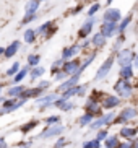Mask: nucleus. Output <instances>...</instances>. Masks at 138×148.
Segmentation results:
<instances>
[{"label":"nucleus","instance_id":"nucleus-1","mask_svg":"<svg viewBox=\"0 0 138 148\" xmlns=\"http://www.w3.org/2000/svg\"><path fill=\"white\" fill-rule=\"evenodd\" d=\"M114 90H115V93L120 98H130L132 96V93H133V88L130 86V83H128V80H124V78H120L119 82L115 83V86H114Z\"/></svg>","mask_w":138,"mask_h":148},{"label":"nucleus","instance_id":"nucleus-2","mask_svg":"<svg viewBox=\"0 0 138 148\" xmlns=\"http://www.w3.org/2000/svg\"><path fill=\"white\" fill-rule=\"evenodd\" d=\"M135 56H137V54H133L132 49H120V51L117 52L115 59H117V62H119V65L124 67V65H132Z\"/></svg>","mask_w":138,"mask_h":148},{"label":"nucleus","instance_id":"nucleus-3","mask_svg":"<svg viewBox=\"0 0 138 148\" xmlns=\"http://www.w3.org/2000/svg\"><path fill=\"white\" fill-rule=\"evenodd\" d=\"M99 33L106 39H111L115 34H119V25L117 23H111V21H102V25L99 26Z\"/></svg>","mask_w":138,"mask_h":148},{"label":"nucleus","instance_id":"nucleus-4","mask_svg":"<svg viewBox=\"0 0 138 148\" xmlns=\"http://www.w3.org/2000/svg\"><path fill=\"white\" fill-rule=\"evenodd\" d=\"M114 60H115V57H114V56L107 57V59L104 60V64L99 67V69H98V72H96V80H102V78H106V77H107L109 72L112 70Z\"/></svg>","mask_w":138,"mask_h":148},{"label":"nucleus","instance_id":"nucleus-5","mask_svg":"<svg viewBox=\"0 0 138 148\" xmlns=\"http://www.w3.org/2000/svg\"><path fill=\"white\" fill-rule=\"evenodd\" d=\"M80 67H81L80 60H78V59H72V60H65L62 70H64L68 77H72V75H80L78 73V72H80Z\"/></svg>","mask_w":138,"mask_h":148},{"label":"nucleus","instance_id":"nucleus-6","mask_svg":"<svg viewBox=\"0 0 138 148\" xmlns=\"http://www.w3.org/2000/svg\"><path fill=\"white\" fill-rule=\"evenodd\" d=\"M104 21H111V23H119L122 20V12L119 8H114V7H109L102 15Z\"/></svg>","mask_w":138,"mask_h":148},{"label":"nucleus","instance_id":"nucleus-7","mask_svg":"<svg viewBox=\"0 0 138 148\" xmlns=\"http://www.w3.org/2000/svg\"><path fill=\"white\" fill-rule=\"evenodd\" d=\"M94 25H96V18L94 16H88V20L83 23L81 28H80V31H78V36H80L81 39H86V36L93 31Z\"/></svg>","mask_w":138,"mask_h":148},{"label":"nucleus","instance_id":"nucleus-8","mask_svg":"<svg viewBox=\"0 0 138 148\" xmlns=\"http://www.w3.org/2000/svg\"><path fill=\"white\" fill-rule=\"evenodd\" d=\"M81 47H80V44H72L68 47H65L62 51V59L64 60H72V59H77V56L80 54Z\"/></svg>","mask_w":138,"mask_h":148},{"label":"nucleus","instance_id":"nucleus-9","mask_svg":"<svg viewBox=\"0 0 138 148\" xmlns=\"http://www.w3.org/2000/svg\"><path fill=\"white\" fill-rule=\"evenodd\" d=\"M36 33H38L39 36H44L46 39H49L54 33H55V28H54V21H46L42 23L41 26L36 29Z\"/></svg>","mask_w":138,"mask_h":148},{"label":"nucleus","instance_id":"nucleus-10","mask_svg":"<svg viewBox=\"0 0 138 148\" xmlns=\"http://www.w3.org/2000/svg\"><path fill=\"white\" fill-rule=\"evenodd\" d=\"M64 132V127L60 124H54V125H49L42 134L39 135V138H51V137H57Z\"/></svg>","mask_w":138,"mask_h":148},{"label":"nucleus","instance_id":"nucleus-11","mask_svg":"<svg viewBox=\"0 0 138 148\" xmlns=\"http://www.w3.org/2000/svg\"><path fill=\"white\" fill-rule=\"evenodd\" d=\"M78 80H80V75H72V77H68V80H65L64 83H60L59 85V88H57V93L59 91H67V90H70V88H75L78 85Z\"/></svg>","mask_w":138,"mask_h":148},{"label":"nucleus","instance_id":"nucleus-12","mask_svg":"<svg viewBox=\"0 0 138 148\" xmlns=\"http://www.w3.org/2000/svg\"><path fill=\"white\" fill-rule=\"evenodd\" d=\"M137 114H138V111L135 108H125L120 112V119H117V122L124 124V122H127V121H132V119L137 117Z\"/></svg>","mask_w":138,"mask_h":148},{"label":"nucleus","instance_id":"nucleus-13","mask_svg":"<svg viewBox=\"0 0 138 148\" xmlns=\"http://www.w3.org/2000/svg\"><path fill=\"white\" fill-rule=\"evenodd\" d=\"M20 47H21V42L18 39H15V41H12V42L5 47V57L7 59H12L15 54H18V51H20Z\"/></svg>","mask_w":138,"mask_h":148},{"label":"nucleus","instance_id":"nucleus-14","mask_svg":"<svg viewBox=\"0 0 138 148\" xmlns=\"http://www.w3.org/2000/svg\"><path fill=\"white\" fill-rule=\"evenodd\" d=\"M54 106H55V108H59V109H62V111H65V112H67V111H72V109H75L77 108V104H75V103H72V101H64V99H57L55 103H54Z\"/></svg>","mask_w":138,"mask_h":148},{"label":"nucleus","instance_id":"nucleus-15","mask_svg":"<svg viewBox=\"0 0 138 148\" xmlns=\"http://www.w3.org/2000/svg\"><path fill=\"white\" fill-rule=\"evenodd\" d=\"M106 38H104L102 34H101L99 31H98V33H94V34H93V38H91V46H93V47H102L104 44H106Z\"/></svg>","mask_w":138,"mask_h":148},{"label":"nucleus","instance_id":"nucleus-16","mask_svg":"<svg viewBox=\"0 0 138 148\" xmlns=\"http://www.w3.org/2000/svg\"><path fill=\"white\" fill-rule=\"evenodd\" d=\"M119 98L117 96H104V101H102V108L106 109H114L115 106H119Z\"/></svg>","mask_w":138,"mask_h":148},{"label":"nucleus","instance_id":"nucleus-17","mask_svg":"<svg viewBox=\"0 0 138 148\" xmlns=\"http://www.w3.org/2000/svg\"><path fill=\"white\" fill-rule=\"evenodd\" d=\"M36 36H38L36 29H33V28H28V29H25V34H23V41H25L26 44H33V42L36 41Z\"/></svg>","mask_w":138,"mask_h":148},{"label":"nucleus","instance_id":"nucleus-18","mask_svg":"<svg viewBox=\"0 0 138 148\" xmlns=\"http://www.w3.org/2000/svg\"><path fill=\"white\" fill-rule=\"evenodd\" d=\"M86 111L89 114H93V116H98V114L101 112V106H99V103H96L94 99H89L86 103Z\"/></svg>","mask_w":138,"mask_h":148},{"label":"nucleus","instance_id":"nucleus-19","mask_svg":"<svg viewBox=\"0 0 138 148\" xmlns=\"http://www.w3.org/2000/svg\"><path fill=\"white\" fill-rule=\"evenodd\" d=\"M55 101H57L55 99V95H47V96H41V98L38 99V104L41 106V108H44V106L47 108L51 103H55Z\"/></svg>","mask_w":138,"mask_h":148},{"label":"nucleus","instance_id":"nucleus-20","mask_svg":"<svg viewBox=\"0 0 138 148\" xmlns=\"http://www.w3.org/2000/svg\"><path fill=\"white\" fill-rule=\"evenodd\" d=\"M39 2L38 0H28L26 2V5H25V12L26 13H36L38 12V8H39Z\"/></svg>","mask_w":138,"mask_h":148},{"label":"nucleus","instance_id":"nucleus-21","mask_svg":"<svg viewBox=\"0 0 138 148\" xmlns=\"http://www.w3.org/2000/svg\"><path fill=\"white\" fill-rule=\"evenodd\" d=\"M26 91V88L21 86V85H16V86H13L8 90V96L10 98H18V96H23V93Z\"/></svg>","mask_w":138,"mask_h":148},{"label":"nucleus","instance_id":"nucleus-22","mask_svg":"<svg viewBox=\"0 0 138 148\" xmlns=\"http://www.w3.org/2000/svg\"><path fill=\"white\" fill-rule=\"evenodd\" d=\"M133 77V67L132 65H124L120 69V78L124 80H130Z\"/></svg>","mask_w":138,"mask_h":148},{"label":"nucleus","instance_id":"nucleus-23","mask_svg":"<svg viewBox=\"0 0 138 148\" xmlns=\"http://www.w3.org/2000/svg\"><path fill=\"white\" fill-rule=\"evenodd\" d=\"M104 125H109L106 116H102V117H99L98 121H93V122L89 124V127L93 129V130H98V129H101V127H104Z\"/></svg>","mask_w":138,"mask_h":148},{"label":"nucleus","instance_id":"nucleus-24","mask_svg":"<svg viewBox=\"0 0 138 148\" xmlns=\"http://www.w3.org/2000/svg\"><path fill=\"white\" fill-rule=\"evenodd\" d=\"M46 73V69L44 67H33L31 69V72H29V75H31V80H36V78H39V77H42V75Z\"/></svg>","mask_w":138,"mask_h":148},{"label":"nucleus","instance_id":"nucleus-25","mask_svg":"<svg viewBox=\"0 0 138 148\" xmlns=\"http://www.w3.org/2000/svg\"><path fill=\"white\" fill-rule=\"evenodd\" d=\"M120 135L124 138H133L137 137V129H132V127H124L120 130Z\"/></svg>","mask_w":138,"mask_h":148},{"label":"nucleus","instance_id":"nucleus-26","mask_svg":"<svg viewBox=\"0 0 138 148\" xmlns=\"http://www.w3.org/2000/svg\"><path fill=\"white\" fill-rule=\"evenodd\" d=\"M132 23V16H125L124 20H120V25H119V34H124L127 31V28H128V25Z\"/></svg>","mask_w":138,"mask_h":148},{"label":"nucleus","instance_id":"nucleus-27","mask_svg":"<svg viewBox=\"0 0 138 148\" xmlns=\"http://www.w3.org/2000/svg\"><path fill=\"white\" fill-rule=\"evenodd\" d=\"M39 62H41V56H38V54H29L28 56V65L33 69V67H38Z\"/></svg>","mask_w":138,"mask_h":148},{"label":"nucleus","instance_id":"nucleus-28","mask_svg":"<svg viewBox=\"0 0 138 148\" xmlns=\"http://www.w3.org/2000/svg\"><path fill=\"white\" fill-rule=\"evenodd\" d=\"M117 145H119V138L115 135H111L106 138V148H117Z\"/></svg>","mask_w":138,"mask_h":148},{"label":"nucleus","instance_id":"nucleus-29","mask_svg":"<svg viewBox=\"0 0 138 148\" xmlns=\"http://www.w3.org/2000/svg\"><path fill=\"white\" fill-rule=\"evenodd\" d=\"M28 67H29V65H28ZM28 67L21 69V70H20V72L16 73V75H15V78H13V83H16V85H20V82H21V80L26 77V73H28Z\"/></svg>","mask_w":138,"mask_h":148},{"label":"nucleus","instance_id":"nucleus-30","mask_svg":"<svg viewBox=\"0 0 138 148\" xmlns=\"http://www.w3.org/2000/svg\"><path fill=\"white\" fill-rule=\"evenodd\" d=\"M93 117H94V116H93V114H85V116H81V117H80V125H89L91 122H93Z\"/></svg>","mask_w":138,"mask_h":148},{"label":"nucleus","instance_id":"nucleus-31","mask_svg":"<svg viewBox=\"0 0 138 148\" xmlns=\"http://www.w3.org/2000/svg\"><path fill=\"white\" fill-rule=\"evenodd\" d=\"M99 10H101V3H98V2H94V3H93V5L89 7V8H88L86 15H88V16H94V15L98 13Z\"/></svg>","mask_w":138,"mask_h":148},{"label":"nucleus","instance_id":"nucleus-32","mask_svg":"<svg viewBox=\"0 0 138 148\" xmlns=\"http://www.w3.org/2000/svg\"><path fill=\"white\" fill-rule=\"evenodd\" d=\"M64 64H65V60L62 59V57H60V59H57V60L54 62V64H52V73H57L59 70H62Z\"/></svg>","mask_w":138,"mask_h":148},{"label":"nucleus","instance_id":"nucleus-33","mask_svg":"<svg viewBox=\"0 0 138 148\" xmlns=\"http://www.w3.org/2000/svg\"><path fill=\"white\" fill-rule=\"evenodd\" d=\"M94 57H96V54H94V52H91L89 56H88V59H86V60H85V62L81 64V67H80V72H78V73H81V72H83L85 69H88V65H89L91 62L94 60Z\"/></svg>","mask_w":138,"mask_h":148},{"label":"nucleus","instance_id":"nucleus-34","mask_svg":"<svg viewBox=\"0 0 138 148\" xmlns=\"http://www.w3.org/2000/svg\"><path fill=\"white\" fill-rule=\"evenodd\" d=\"M75 95H77V86H75V88H70V90H67V91H64V95H62L60 99L67 101V99H70L72 96H75Z\"/></svg>","mask_w":138,"mask_h":148},{"label":"nucleus","instance_id":"nucleus-35","mask_svg":"<svg viewBox=\"0 0 138 148\" xmlns=\"http://www.w3.org/2000/svg\"><path fill=\"white\" fill-rule=\"evenodd\" d=\"M36 18H38V15H36V13H26L25 16H23V20H21V25H28V23L34 21Z\"/></svg>","mask_w":138,"mask_h":148},{"label":"nucleus","instance_id":"nucleus-36","mask_svg":"<svg viewBox=\"0 0 138 148\" xmlns=\"http://www.w3.org/2000/svg\"><path fill=\"white\" fill-rule=\"evenodd\" d=\"M99 147H101V142L98 138L91 140V142H85V143H83V148H99Z\"/></svg>","mask_w":138,"mask_h":148},{"label":"nucleus","instance_id":"nucleus-37","mask_svg":"<svg viewBox=\"0 0 138 148\" xmlns=\"http://www.w3.org/2000/svg\"><path fill=\"white\" fill-rule=\"evenodd\" d=\"M124 42H125V34H119V38H117L115 44H114V51H119V49L124 46Z\"/></svg>","mask_w":138,"mask_h":148},{"label":"nucleus","instance_id":"nucleus-38","mask_svg":"<svg viewBox=\"0 0 138 148\" xmlns=\"http://www.w3.org/2000/svg\"><path fill=\"white\" fill-rule=\"evenodd\" d=\"M20 67H21V65H20V62H15V64L7 70V75H16L18 72H20Z\"/></svg>","mask_w":138,"mask_h":148},{"label":"nucleus","instance_id":"nucleus-39","mask_svg":"<svg viewBox=\"0 0 138 148\" xmlns=\"http://www.w3.org/2000/svg\"><path fill=\"white\" fill-rule=\"evenodd\" d=\"M36 124H38L36 121H31V122H28L26 125H23V127H21V132H23V134H26L28 130H31V129H34V125H36Z\"/></svg>","mask_w":138,"mask_h":148},{"label":"nucleus","instance_id":"nucleus-40","mask_svg":"<svg viewBox=\"0 0 138 148\" xmlns=\"http://www.w3.org/2000/svg\"><path fill=\"white\" fill-rule=\"evenodd\" d=\"M59 121H60L59 116H51V117L46 119V124H47V125H54V124H59Z\"/></svg>","mask_w":138,"mask_h":148},{"label":"nucleus","instance_id":"nucleus-41","mask_svg":"<svg viewBox=\"0 0 138 148\" xmlns=\"http://www.w3.org/2000/svg\"><path fill=\"white\" fill-rule=\"evenodd\" d=\"M86 90H88L86 85H77V95H78V96H85Z\"/></svg>","mask_w":138,"mask_h":148},{"label":"nucleus","instance_id":"nucleus-42","mask_svg":"<svg viewBox=\"0 0 138 148\" xmlns=\"http://www.w3.org/2000/svg\"><path fill=\"white\" fill-rule=\"evenodd\" d=\"M54 77H55V80H57V82H62V80H64V78H67L68 75L65 73L64 70H59L57 73H54Z\"/></svg>","mask_w":138,"mask_h":148},{"label":"nucleus","instance_id":"nucleus-43","mask_svg":"<svg viewBox=\"0 0 138 148\" xmlns=\"http://www.w3.org/2000/svg\"><path fill=\"white\" fill-rule=\"evenodd\" d=\"M96 138L99 140V142H101V140H106V138H107V132H106V130H99V134H98Z\"/></svg>","mask_w":138,"mask_h":148},{"label":"nucleus","instance_id":"nucleus-44","mask_svg":"<svg viewBox=\"0 0 138 148\" xmlns=\"http://www.w3.org/2000/svg\"><path fill=\"white\" fill-rule=\"evenodd\" d=\"M83 7H85V5H78V7H75V8L73 10H72V15H78V13H80V12H81V10H83Z\"/></svg>","mask_w":138,"mask_h":148},{"label":"nucleus","instance_id":"nucleus-45","mask_svg":"<svg viewBox=\"0 0 138 148\" xmlns=\"http://www.w3.org/2000/svg\"><path fill=\"white\" fill-rule=\"evenodd\" d=\"M62 147H65V140L64 138H60L55 145H54V148H62Z\"/></svg>","mask_w":138,"mask_h":148},{"label":"nucleus","instance_id":"nucleus-46","mask_svg":"<svg viewBox=\"0 0 138 148\" xmlns=\"http://www.w3.org/2000/svg\"><path fill=\"white\" fill-rule=\"evenodd\" d=\"M117 148H133V147H132V143H119Z\"/></svg>","mask_w":138,"mask_h":148},{"label":"nucleus","instance_id":"nucleus-47","mask_svg":"<svg viewBox=\"0 0 138 148\" xmlns=\"http://www.w3.org/2000/svg\"><path fill=\"white\" fill-rule=\"evenodd\" d=\"M49 85H51V82H41L39 83V88H42L44 90V88H49Z\"/></svg>","mask_w":138,"mask_h":148},{"label":"nucleus","instance_id":"nucleus-48","mask_svg":"<svg viewBox=\"0 0 138 148\" xmlns=\"http://www.w3.org/2000/svg\"><path fill=\"white\" fill-rule=\"evenodd\" d=\"M0 148H7V145H5V142H3L2 137H0Z\"/></svg>","mask_w":138,"mask_h":148},{"label":"nucleus","instance_id":"nucleus-49","mask_svg":"<svg viewBox=\"0 0 138 148\" xmlns=\"http://www.w3.org/2000/svg\"><path fill=\"white\" fill-rule=\"evenodd\" d=\"M133 65H135V67H137V69H138V54H137V56H135V59H133Z\"/></svg>","mask_w":138,"mask_h":148},{"label":"nucleus","instance_id":"nucleus-50","mask_svg":"<svg viewBox=\"0 0 138 148\" xmlns=\"http://www.w3.org/2000/svg\"><path fill=\"white\" fill-rule=\"evenodd\" d=\"M132 147H133V148H138V138H137V140H135L133 143H132Z\"/></svg>","mask_w":138,"mask_h":148},{"label":"nucleus","instance_id":"nucleus-51","mask_svg":"<svg viewBox=\"0 0 138 148\" xmlns=\"http://www.w3.org/2000/svg\"><path fill=\"white\" fill-rule=\"evenodd\" d=\"M0 56H5V47H0Z\"/></svg>","mask_w":138,"mask_h":148},{"label":"nucleus","instance_id":"nucleus-52","mask_svg":"<svg viewBox=\"0 0 138 148\" xmlns=\"http://www.w3.org/2000/svg\"><path fill=\"white\" fill-rule=\"evenodd\" d=\"M112 2H114V0H107V2H106V3H107L109 7H111V3H112Z\"/></svg>","mask_w":138,"mask_h":148},{"label":"nucleus","instance_id":"nucleus-53","mask_svg":"<svg viewBox=\"0 0 138 148\" xmlns=\"http://www.w3.org/2000/svg\"><path fill=\"white\" fill-rule=\"evenodd\" d=\"M38 2H39V3H41V2H47V0H38Z\"/></svg>","mask_w":138,"mask_h":148}]
</instances>
